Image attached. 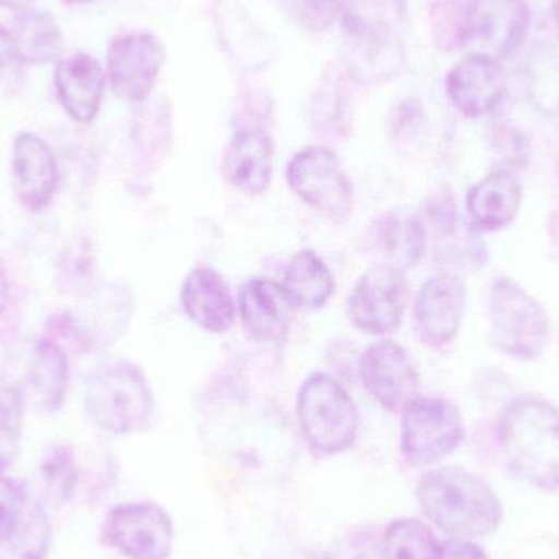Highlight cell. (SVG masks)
Returning a JSON list of instances; mask_svg holds the SVG:
<instances>
[{
    "mask_svg": "<svg viewBox=\"0 0 559 559\" xmlns=\"http://www.w3.org/2000/svg\"><path fill=\"white\" fill-rule=\"evenodd\" d=\"M423 514L452 540L495 534L504 508L491 486L468 469L445 466L420 476L416 489Z\"/></svg>",
    "mask_w": 559,
    "mask_h": 559,
    "instance_id": "cell-1",
    "label": "cell"
},
{
    "mask_svg": "<svg viewBox=\"0 0 559 559\" xmlns=\"http://www.w3.org/2000/svg\"><path fill=\"white\" fill-rule=\"evenodd\" d=\"M498 442L511 472L522 481L559 488V409L540 397H518L498 423Z\"/></svg>",
    "mask_w": 559,
    "mask_h": 559,
    "instance_id": "cell-2",
    "label": "cell"
},
{
    "mask_svg": "<svg viewBox=\"0 0 559 559\" xmlns=\"http://www.w3.org/2000/svg\"><path fill=\"white\" fill-rule=\"evenodd\" d=\"M84 404L98 427L118 436L143 432L156 411L150 381L128 361L98 367L85 381Z\"/></svg>",
    "mask_w": 559,
    "mask_h": 559,
    "instance_id": "cell-3",
    "label": "cell"
},
{
    "mask_svg": "<svg viewBox=\"0 0 559 559\" xmlns=\"http://www.w3.org/2000/svg\"><path fill=\"white\" fill-rule=\"evenodd\" d=\"M299 429L309 445L337 455L354 445L360 426L357 404L332 374L318 371L302 381L296 397Z\"/></svg>",
    "mask_w": 559,
    "mask_h": 559,
    "instance_id": "cell-4",
    "label": "cell"
},
{
    "mask_svg": "<svg viewBox=\"0 0 559 559\" xmlns=\"http://www.w3.org/2000/svg\"><path fill=\"white\" fill-rule=\"evenodd\" d=\"M489 342L518 360H535L550 342V318L544 306L518 282L498 278L489 288Z\"/></svg>",
    "mask_w": 559,
    "mask_h": 559,
    "instance_id": "cell-5",
    "label": "cell"
},
{
    "mask_svg": "<svg viewBox=\"0 0 559 559\" xmlns=\"http://www.w3.org/2000/svg\"><path fill=\"white\" fill-rule=\"evenodd\" d=\"M289 189L306 205L334 223H345L354 213V187L334 151L309 146L298 151L286 166Z\"/></svg>",
    "mask_w": 559,
    "mask_h": 559,
    "instance_id": "cell-6",
    "label": "cell"
},
{
    "mask_svg": "<svg viewBox=\"0 0 559 559\" xmlns=\"http://www.w3.org/2000/svg\"><path fill=\"white\" fill-rule=\"evenodd\" d=\"M401 413V450L411 465L439 463L465 439L462 414L442 397L416 396Z\"/></svg>",
    "mask_w": 559,
    "mask_h": 559,
    "instance_id": "cell-7",
    "label": "cell"
},
{
    "mask_svg": "<svg viewBox=\"0 0 559 559\" xmlns=\"http://www.w3.org/2000/svg\"><path fill=\"white\" fill-rule=\"evenodd\" d=\"M344 61L352 75L367 84L394 78L403 66V45L393 26L357 9L342 16Z\"/></svg>",
    "mask_w": 559,
    "mask_h": 559,
    "instance_id": "cell-8",
    "label": "cell"
},
{
    "mask_svg": "<svg viewBox=\"0 0 559 559\" xmlns=\"http://www.w3.org/2000/svg\"><path fill=\"white\" fill-rule=\"evenodd\" d=\"M409 296V283L401 269L378 265L355 283L347 299L348 321L364 334H393L403 324Z\"/></svg>",
    "mask_w": 559,
    "mask_h": 559,
    "instance_id": "cell-9",
    "label": "cell"
},
{
    "mask_svg": "<svg viewBox=\"0 0 559 559\" xmlns=\"http://www.w3.org/2000/svg\"><path fill=\"white\" fill-rule=\"evenodd\" d=\"M108 544L130 559H167L173 554L174 524L154 502H127L105 519Z\"/></svg>",
    "mask_w": 559,
    "mask_h": 559,
    "instance_id": "cell-10",
    "label": "cell"
},
{
    "mask_svg": "<svg viewBox=\"0 0 559 559\" xmlns=\"http://www.w3.org/2000/svg\"><path fill=\"white\" fill-rule=\"evenodd\" d=\"M164 64V46L150 32L118 36L108 46L107 72L111 91L127 102L146 100Z\"/></svg>",
    "mask_w": 559,
    "mask_h": 559,
    "instance_id": "cell-11",
    "label": "cell"
},
{
    "mask_svg": "<svg viewBox=\"0 0 559 559\" xmlns=\"http://www.w3.org/2000/svg\"><path fill=\"white\" fill-rule=\"evenodd\" d=\"M361 384L390 413H401L419 391V374L403 345L391 338L374 342L358 364Z\"/></svg>",
    "mask_w": 559,
    "mask_h": 559,
    "instance_id": "cell-12",
    "label": "cell"
},
{
    "mask_svg": "<svg viewBox=\"0 0 559 559\" xmlns=\"http://www.w3.org/2000/svg\"><path fill=\"white\" fill-rule=\"evenodd\" d=\"M528 28L527 0H468V46H478L479 55L509 58L524 45Z\"/></svg>",
    "mask_w": 559,
    "mask_h": 559,
    "instance_id": "cell-13",
    "label": "cell"
},
{
    "mask_svg": "<svg viewBox=\"0 0 559 559\" xmlns=\"http://www.w3.org/2000/svg\"><path fill=\"white\" fill-rule=\"evenodd\" d=\"M466 311V286L453 274L433 275L420 286L414 302V329L429 345L452 342Z\"/></svg>",
    "mask_w": 559,
    "mask_h": 559,
    "instance_id": "cell-14",
    "label": "cell"
},
{
    "mask_svg": "<svg viewBox=\"0 0 559 559\" xmlns=\"http://www.w3.org/2000/svg\"><path fill=\"white\" fill-rule=\"evenodd\" d=\"M445 92L463 117H485L504 100L508 79L496 59L473 52L447 74Z\"/></svg>",
    "mask_w": 559,
    "mask_h": 559,
    "instance_id": "cell-15",
    "label": "cell"
},
{
    "mask_svg": "<svg viewBox=\"0 0 559 559\" xmlns=\"http://www.w3.org/2000/svg\"><path fill=\"white\" fill-rule=\"evenodd\" d=\"M12 183L16 199L29 212L45 210L59 183L58 160L49 144L35 133L13 140Z\"/></svg>",
    "mask_w": 559,
    "mask_h": 559,
    "instance_id": "cell-16",
    "label": "cell"
},
{
    "mask_svg": "<svg viewBox=\"0 0 559 559\" xmlns=\"http://www.w3.org/2000/svg\"><path fill=\"white\" fill-rule=\"evenodd\" d=\"M131 309L133 301L130 293L114 285L94 293L84 314H61L55 319L58 328L81 347H105L123 334L130 322Z\"/></svg>",
    "mask_w": 559,
    "mask_h": 559,
    "instance_id": "cell-17",
    "label": "cell"
},
{
    "mask_svg": "<svg viewBox=\"0 0 559 559\" xmlns=\"http://www.w3.org/2000/svg\"><path fill=\"white\" fill-rule=\"evenodd\" d=\"M295 306L275 280L252 277L239 293V316L246 331L259 342L283 344L293 325Z\"/></svg>",
    "mask_w": 559,
    "mask_h": 559,
    "instance_id": "cell-18",
    "label": "cell"
},
{
    "mask_svg": "<svg viewBox=\"0 0 559 559\" xmlns=\"http://www.w3.org/2000/svg\"><path fill=\"white\" fill-rule=\"evenodd\" d=\"M107 74L97 58L87 52L58 61L55 87L66 114L79 123H91L100 111Z\"/></svg>",
    "mask_w": 559,
    "mask_h": 559,
    "instance_id": "cell-19",
    "label": "cell"
},
{
    "mask_svg": "<svg viewBox=\"0 0 559 559\" xmlns=\"http://www.w3.org/2000/svg\"><path fill=\"white\" fill-rule=\"evenodd\" d=\"M226 180L249 195H261L274 177V141L261 127L236 131L223 157Z\"/></svg>",
    "mask_w": 559,
    "mask_h": 559,
    "instance_id": "cell-20",
    "label": "cell"
},
{
    "mask_svg": "<svg viewBox=\"0 0 559 559\" xmlns=\"http://www.w3.org/2000/svg\"><path fill=\"white\" fill-rule=\"evenodd\" d=\"M180 301L187 318L210 334H225L235 324V298L215 269H193L183 282Z\"/></svg>",
    "mask_w": 559,
    "mask_h": 559,
    "instance_id": "cell-21",
    "label": "cell"
},
{
    "mask_svg": "<svg viewBox=\"0 0 559 559\" xmlns=\"http://www.w3.org/2000/svg\"><path fill=\"white\" fill-rule=\"evenodd\" d=\"M524 187L512 170L498 169L479 180L466 195V209L475 228H506L521 212Z\"/></svg>",
    "mask_w": 559,
    "mask_h": 559,
    "instance_id": "cell-22",
    "label": "cell"
},
{
    "mask_svg": "<svg viewBox=\"0 0 559 559\" xmlns=\"http://www.w3.org/2000/svg\"><path fill=\"white\" fill-rule=\"evenodd\" d=\"M427 231L423 218L407 210L386 213L371 229V246L384 264L406 271L416 267L426 252Z\"/></svg>",
    "mask_w": 559,
    "mask_h": 559,
    "instance_id": "cell-23",
    "label": "cell"
},
{
    "mask_svg": "<svg viewBox=\"0 0 559 559\" xmlns=\"http://www.w3.org/2000/svg\"><path fill=\"white\" fill-rule=\"evenodd\" d=\"M69 365L66 350L49 337L33 345L29 355L26 384L36 406L55 413L62 406L68 393Z\"/></svg>",
    "mask_w": 559,
    "mask_h": 559,
    "instance_id": "cell-24",
    "label": "cell"
},
{
    "mask_svg": "<svg viewBox=\"0 0 559 559\" xmlns=\"http://www.w3.org/2000/svg\"><path fill=\"white\" fill-rule=\"evenodd\" d=\"M280 285L292 305L299 309L322 308L335 292L334 274L311 249H301L293 255Z\"/></svg>",
    "mask_w": 559,
    "mask_h": 559,
    "instance_id": "cell-25",
    "label": "cell"
},
{
    "mask_svg": "<svg viewBox=\"0 0 559 559\" xmlns=\"http://www.w3.org/2000/svg\"><path fill=\"white\" fill-rule=\"evenodd\" d=\"M10 32L15 39L16 52L23 64H49L61 58L64 36L51 13L32 7L16 12Z\"/></svg>",
    "mask_w": 559,
    "mask_h": 559,
    "instance_id": "cell-26",
    "label": "cell"
},
{
    "mask_svg": "<svg viewBox=\"0 0 559 559\" xmlns=\"http://www.w3.org/2000/svg\"><path fill=\"white\" fill-rule=\"evenodd\" d=\"M384 559H442V545L426 524L416 519H400L384 532Z\"/></svg>",
    "mask_w": 559,
    "mask_h": 559,
    "instance_id": "cell-27",
    "label": "cell"
},
{
    "mask_svg": "<svg viewBox=\"0 0 559 559\" xmlns=\"http://www.w3.org/2000/svg\"><path fill=\"white\" fill-rule=\"evenodd\" d=\"M429 12L433 41L442 51L468 46V0H437Z\"/></svg>",
    "mask_w": 559,
    "mask_h": 559,
    "instance_id": "cell-28",
    "label": "cell"
},
{
    "mask_svg": "<svg viewBox=\"0 0 559 559\" xmlns=\"http://www.w3.org/2000/svg\"><path fill=\"white\" fill-rule=\"evenodd\" d=\"M49 538L51 527L48 515L43 506L29 496L22 524L10 545L20 559H45L49 550Z\"/></svg>",
    "mask_w": 559,
    "mask_h": 559,
    "instance_id": "cell-29",
    "label": "cell"
},
{
    "mask_svg": "<svg viewBox=\"0 0 559 559\" xmlns=\"http://www.w3.org/2000/svg\"><path fill=\"white\" fill-rule=\"evenodd\" d=\"M41 478L46 495L56 504H66L78 485L74 453L68 445H58L41 463Z\"/></svg>",
    "mask_w": 559,
    "mask_h": 559,
    "instance_id": "cell-30",
    "label": "cell"
},
{
    "mask_svg": "<svg viewBox=\"0 0 559 559\" xmlns=\"http://www.w3.org/2000/svg\"><path fill=\"white\" fill-rule=\"evenodd\" d=\"M22 420V394L12 384L0 381V469L19 452Z\"/></svg>",
    "mask_w": 559,
    "mask_h": 559,
    "instance_id": "cell-31",
    "label": "cell"
},
{
    "mask_svg": "<svg viewBox=\"0 0 559 559\" xmlns=\"http://www.w3.org/2000/svg\"><path fill=\"white\" fill-rule=\"evenodd\" d=\"M29 495L13 479L0 475V545L10 544L15 537Z\"/></svg>",
    "mask_w": 559,
    "mask_h": 559,
    "instance_id": "cell-32",
    "label": "cell"
},
{
    "mask_svg": "<svg viewBox=\"0 0 559 559\" xmlns=\"http://www.w3.org/2000/svg\"><path fill=\"white\" fill-rule=\"evenodd\" d=\"M293 19L309 32H324L341 9L342 0H286Z\"/></svg>",
    "mask_w": 559,
    "mask_h": 559,
    "instance_id": "cell-33",
    "label": "cell"
},
{
    "mask_svg": "<svg viewBox=\"0 0 559 559\" xmlns=\"http://www.w3.org/2000/svg\"><path fill=\"white\" fill-rule=\"evenodd\" d=\"M496 151L504 163L501 169L514 173V169H522L527 164L531 146L524 133L515 128L504 127L499 128L496 133Z\"/></svg>",
    "mask_w": 559,
    "mask_h": 559,
    "instance_id": "cell-34",
    "label": "cell"
},
{
    "mask_svg": "<svg viewBox=\"0 0 559 559\" xmlns=\"http://www.w3.org/2000/svg\"><path fill=\"white\" fill-rule=\"evenodd\" d=\"M19 62V52H16L12 32L0 25V81H3Z\"/></svg>",
    "mask_w": 559,
    "mask_h": 559,
    "instance_id": "cell-35",
    "label": "cell"
},
{
    "mask_svg": "<svg viewBox=\"0 0 559 559\" xmlns=\"http://www.w3.org/2000/svg\"><path fill=\"white\" fill-rule=\"evenodd\" d=\"M442 559H491L472 540H450L442 545Z\"/></svg>",
    "mask_w": 559,
    "mask_h": 559,
    "instance_id": "cell-36",
    "label": "cell"
},
{
    "mask_svg": "<svg viewBox=\"0 0 559 559\" xmlns=\"http://www.w3.org/2000/svg\"><path fill=\"white\" fill-rule=\"evenodd\" d=\"M350 559H384L383 547L370 538H365L355 547Z\"/></svg>",
    "mask_w": 559,
    "mask_h": 559,
    "instance_id": "cell-37",
    "label": "cell"
},
{
    "mask_svg": "<svg viewBox=\"0 0 559 559\" xmlns=\"http://www.w3.org/2000/svg\"><path fill=\"white\" fill-rule=\"evenodd\" d=\"M548 238L551 241V248L559 255V209L551 215L548 222Z\"/></svg>",
    "mask_w": 559,
    "mask_h": 559,
    "instance_id": "cell-38",
    "label": "cell"
},
{
    "mask_svg": "<svg viewBox=\"0 0 559 559\" xmlns=\"http://www.w3.org/2000/svg\"><path fill=\"white\" fill-rule=\"evenodd\" d=\"M9 278H7L5 269H3L2 261H0V316L5 311L7 302H9Z\"/></svg>",
    "mask_w": 559,
    "mask_h": 559,
    "instance_id": "cell-39",
    "label": "cell"
},
{
    "mask_svg": "<svg viewBox=\"0 0 559 559\" xmlns=\"http://www.w3.org/2000/svg\"><path fill=\"white\" fill-rule=\"evenodd\" d=\"M35 0H0V9L13 10V12H22L29 9Z\"/></svg>",
    "mask_w": 559,
    "mask_h": 559,
    "instance_id": "cell-40",
    "label": "cell"
},
{
    "mask_svg": "<svg viewBox=\"0 0 559 559\" xmlns=\"http://www.w3.org/2000/svg\"><path fill=\"white\" fill-rule=\"evenodd\" d=\"M64 2L71 3V5H84V3L95 2V0H64Z\"/></svg>",
    "mask_w": 559,
    "mask_h": 559,
    "instance_id": "cell-41",
    "label": "cell"
},
{
    "mask_svg": "<svg viewBox=\"0 0 559 559\" xmlns=\"http://www.w3.org/2000/svg\"><path fill=\"white\" fill-rule=\"evenodd\" d=\"M554 9H555V15H557V20L559 23V0H554Z\"/></svg>",
    "mask_w": 559,
    "mask_h": 559,
    "instance_id": "cell-42",
    "label": "cell"
}]
</instances>
